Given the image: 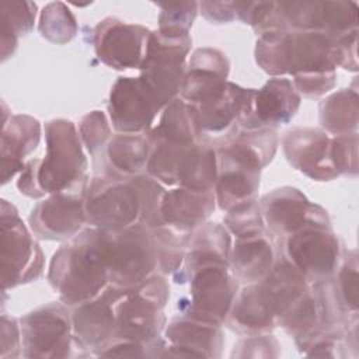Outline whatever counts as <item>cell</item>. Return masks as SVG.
<instances>
[{"instance_id": "cell-7", "label": "cell", "mask_w": 359, "mask_h": 359, "mask_svg": "<svg viewBox=\"0 0 359 359\" xmlns=\"http://www.w3.org/2000/svg\"><path fill=\"white\" fill-rule=\"evenodd\" d=\"M101 231L111 285L133 287L157 272V250L150 229L135 223L121 230Z\"/></svg>"}, {"instance_id": "cell-10", "label": "cell", "mask_w": 359, "mask_h": 359, "mask_svg": "<svg viewBox=\"0 0 359 359\" xmlns=\"http://www.w3.org/2000/svg\"><path fill=\"white\" fill-rule=\"evenodd\" d=\"M1 289L36 280L43 271V254L14 205L1 199Z\"/></svg>"}, {"instance_id": "cell-15", "label": "cell", "mask_w": 359, "mask_h": 359, "mask_svg": "<svg viewBox=\"0 0 359 359\" xmlns=\"http://www.w3.org/2000/svg\"><path fill=\"white\" fill-rule=\"evenodd\" d=\"M150 32L140 24L107 17L93 31L95 55L104 65L115 70L140 69Z\"/></svg>"}, {"instance_id": "cell-25", "label": "cell", "mask_w": 359, "mask_h": 359, "mask_svg": "<svg viewBox=\"0 0 359 359\" xmlns=\"http://www.w3.org/2000/svg\"><path fill=\"white\" fill-rule=\"evenodd\" d=\"M259 285L273 310L276 324L299 306L311 290L307 279L282 254L275 259L272 269Z\"/></svg>"}, {"instance_id": "cell-6", "label": "cell", "mask_w": 359, "mask_h": 359, "mask_svg": "<svg viewBox=\"0 0 359 359\" xmlns=\"http://www.w3.org/2000/svg\"><path fill=\"white\" fill-rule=\"evenodd\" d=\"M189 282V297L178 300L181 314L222 325L238 292L229 262L201 261L180 268Z\"/></svg>"}, {"instance_id": "cell-34", "label": "cell", "mask_w": 359, "mask_h": 359, "mask_svg": "<svg viewBox=\"0 0 359 359\" xmlns=\"http://www.w3.org/2000/svg\"><path fill=\"white\" fill-rule=\"evenodd\" d=\"M35 17L36 4L34 1H1V62L11 57L18 46V39L32 31Z\"/></svg>"}, {"instance_id": "cell-3", "label": "cell", "mask_w": 359, "mask_h": 359, "mask_svg": "<svg viewBox=\"0 0 359 359\" xmlns=\"http://www.w3.org/2000/svg\"><path fill=\"white\" fill-rule=\"evenodd\" d=\"M255 62L269 76L331 73L339 66L334 36L318 31L276 29L258 36Z\"/></svg>"}, {"instance_id": "cell-28", "label": "cell", "mask_w": 359, "mask_h": 359, "mask_svg": "<svg viewBox=\"0 0 359 359\" xmlns=\"http://www.w3.org/2000/svg\"><path fill=\"white\" fill-rule=\"evenodd\" d=\"M275 259V248L266 230L236 237L231 244L230 269L236 279L245 285L261 282L272 269Z\"/></svg>"}, {"instance_id": "cell-46", "label": "cell", "mask_w": 359, "mask_h": 359, "mask_svg": "<svg viewBox=\"0 0 359 359\" xmlns=\"http://www.w3.org/2000/svg\"><path fill=\"white\" fill-rule=\"evenodd\" d=\"M95 356L104 358H144L149 356V348L126 339H111L105 346H102Z\"/></svg>"}, {"instance_id": "cell-17", "label": "cell", "mask_w": 359, "mask_h": 359, "mask_svg": "<svg viewBox=\"0 0 359 359\" xmlns=\"http://www.w3.org/2000/svg\"><path fill=\"white\" fill-rule=\"evenodd\" d=\"M278 6L292 31H318L337 38L358 29L355 1H280Z\"/></svg>"}, {"instance_id": "cell-41", "label": "cell", "mask_w": 359, "mask_h": 359, "mask_svg": "<svg viewBox=\"0 0 359 359\" xmlns=\"http://www.w3.org/2000/svg\"><path fill=\"white\" fill-rule=\"evenodd\" d=\"M264 219L259 210L258 199L238 205L237 208L226 212L224 226L236 237L251 236L265 231Z\"/></svg>"}, {"instance_id": "cell-48", "label": "cell", "mask_w": 359, "mask_h": 359, "mask_svg": "<svg viewBox=\"0 0 359 359\" xmlns=\"http://www.w3.org/2000/svg\"><path fill=\"white\" fill-rule=\"evenodd\" d=\"M337 48H338V57H339V66L349 72L358 70V29L348 32L345 35L337 36Z\"/></svg>"}, {"instance_id": "cell-20", "label": "cell", "mask_w": 359, "mask_h": 359, "mask_svg": "<svg viewBox=\"0 0 359 359\" xmlns=\"http://www.w3.org/2000/svg\"><path fill=\"white\" fill-rule=\"evenodd\" d=\"M230 62L215 48L194 50L185 69L180 98L191 107L208 105L223 95L229 84Z\"/></svg>"}, {"instance_id": "cell-33", "label": "cell", "mask_w": 359, "mask_h": 359, "mask_svg": "<svg viewBox=\"0 0 359 359\" xmlns=\"http://www.w3.org/2000/svg\"><path fill=\"white\" fill-rule=\"evenodd\" d=\"M231 237L224 224L203 223L189 237L184 265L201 261H223L230 264Z\"/></svg>"}, {"instance_id": "cell-47", "label": "cell", "mask_w": 359, "mask_h": 359, "mask_svg": "<svg viewBox=\"0 0 359 359\" xmlns=\"http://www.w3.org/2000/svg\"><path fill=\"white\" fill-rule=\"evenodd\" d=\"M198 8L212 24H227L237 18L234 1H202L198 3Z\"/></svg>"}, {"instance_id": "cell-39", "label": "cell", "mask_w": 359, "mask_h": 359, "mask_svg": "<svg viewBox=\"0 0 359 359\" xmlns=\"http://www.w3.org/2000/svg\"><path fill=\"white\" fill-rule=\"evenodd\" d=\"M160 8L158 31L168 35H189L196 14V1L182 3H154Z\"/></svg>"}, {"instance_id": "cell-26", "label": "cell", "mask_w": 359, "mask_h": 359, "mask_svg": "<svg viewBox=\"0 0 359 359\" xmlns=\"http://www.w3.org/2000/svg\"><path fill=\"white\" fill-rule=\"evenodd\" d=\"M224 323L244 337L269 334L275 328L276 318L259 282L248 283L237 292Z\"/></svg>"}, {"instance_id": "cell-24", "label": "cell", "mask_w": 359, "mask_h": 359, "mask_svg": "<svg viewBox=\"0 0 359 359\" xmlns=\"http://www.w3.org/2000/svg\"><path fill=\"white\" fill-rule=\"evenodd\" d=\"M215 191L199 192L177 187L165 191L161 202L164 224L185 234H192L213 213Z\"/></svg>"}, {"instance_id": "cell-14", "label": "cell", "mask_w": 359, "mask_h": 359, "mask_svg": "<svg viewBox=\"0 0 359 359\" xmlns=\"http://www.w3.org/2000/svg\"><path fill=\"white\" fill-rule=\"evenodd\" d=\"M224 345L219 324L180 314L164 328V338L149 351V356L220 358Z\"/></svg>"}, {"instance_id": "cell-43", "label": "cell", "mask_w": 359, "mask_h": 359, "mask_svg": "<svg viewBox=\"0 0 359 359\" xmlns=\"http://www.w3.org/2000/svg\"><path fill=\"white\" fill-rule=\"evenodd\" d=\"M280 345L273 335H251L245 337L234 345L231 358H278Z\"/></svg>"}, {"instance_id": "cell-40", "label": "cell", "mask_w": 359, "mask_h": 359, "mask_svg": "<svg viewBox=\"0 0 359 359\" xmlns=\"http://www.w3.org/2000/svg\"><path fill=\"white\" fill-rule=\"evenodd\" d=\"M79 135L83 146L91 157L102 153L104 147L111 139V126L102 111H91L86 114L79 123Z\"/></svg>"}, {"instance_id": "cell-5", "label": "cell", "mask_w": 359, "mask_h": 359, "mask_svg": "<svg viewBox=\"0 0 359 359\" xmlns=\"http://www.w3.org/2000/svg\"><path fill=\"white\" fill-rule=\"evenodd\" d=\"M168 299L170 285L158 272L133 287L123 289L115 306L116 330L114 338L133 341L150 349L161 339L167 325L163 309Z\"/></svg>"}, {"instance_id": "cell-32", "label": "cell", "mask_w": 359, "mask_h": 359, "mask_svg": "<svg viewBox=\"0 0 359 359\" xmlns=\"http://www.w3.org/2000/svg\"><path fill=\"white\" fill-rule=\"evenodd\" d=\"M359 97L355 88H341L325 97L318 105V119L324 132L334 136L353 133L358 129Z\"/></svg>"}, {"instance_id": "cell-8", "label": "cell", "mask_w": 359, "mask_h": 359, "mask_svg": "<svg viewBox=\"0 0 359 359\" xmlns=\"http://www.w3.org/2000/svg\"><path fill=\"white\" fill-rule=\"evenodd\" d=\"M191 45L189 35L150 32L139 79L161 111L180 95Z\"/></svg>"}, {"instance_id": "cell-12", "label": "cell", "mask_w": 359, "mask_h": 359, "mask_svg": "<svg viewBox=\"0 0 359 359\" xmlns=\"http://www.w3.org/2000/svg\"><path fill=\"white\" fill-rule=\"evenodd\" d=\"M344 250L331 226L309 224L285 237L282 255L307 279L316 283L331 278Z\"/></svg>"}, {"instance_id": "cell-4", "label": "cell", "mask_w": 359, "mask_h": 359, "mask_svg": "<svg viewBox=\"0 0 359 359\" xmlns=\"http://www.w3.org/2000/svg\"><path fill=\"white\" fill-rule=\"evenodd\" d=\"M146 174L163 185L192 191H213L217 181L215 144L196 140L192 144L151 143Z\"/></svg>"}, {"instance_id": "cell-44", "label": "cell", "mask_w": 359, "mask_h": 359, "mask_svg": "<svg viewBox=\"0 0 359 359\" xmlns=\"http://www.w3.org/2000/svg\"><path fill=\"white\" fill-rule=\"evenodd\" d=\"M292 84L300 97L303 95L306 98H318L325 95L335 87L337 72L294 76Z\"/></svg>"}, {"instance_id": "cell-23", "label": "cell", "mask_w": 359, "mask_h": 359, "mask_svg": "<svg viewBox=\"0 0 359 359\" xmlns=\"http://www.w3.org/2000/svg\"><path fill=\"white\" fill-rule=\"evenodd\" d=\"M42 128L38 119L15 114L7 118L3 112L1 130V182L7 184L15 174L25 167V157L31 154L39 144Z\"/></svg>"}, {"instance_id": "cell-16", "label": "cell", "mask_w": 359, "mask_h": 359, "mask_svg": "<svg viewBox=\"0 0 359 359\" xmlns=\"http://www.w3.org/2000/svg\"><path fill=\"white\" fill-rule=\"evenodd\" d=\"M259 210L269 231L282 238L309 224L331 226L328 212L293 187H280L265 194L259 201Z\"/></svg>"}, {"instance_id": "cell-19", "label": "cell", "mask_w": 359, "mask_h": 359, "mask_svg": "<svg viewBox=\"0 0 359 359\" xmlns=\"http://www.w3.org/2000/svg\"><path fill=\"white\" fill-rule=\"evenodd\" d=\"M123 287L108 283L94 299L73 307V341L87 355H95L115 335V306Z\"/></svg>"}, {"instance_id": "cell-37", "label": "cell", "mask_w": 359, "mask_h": 359, "mask_svg": "<svg viewBox=\"0 0 359 359\" xmlns=\"http://www.w3.org/2000/svg\"><path fill=\"white\" fill-rule=\"evenodd\" d=\"M39 34L46 41L63 45L77 34V22L69 7L62 1L48 3L39 15Z\"/></svg>"}, {"instance_id": "cell-11", "label": "cell", "mask_w": 359, "mask_h": 359, "mask_svg": "<svg viewBox=\"0 0 359 359\" xmlns=\"http://www.w3.org/2000/svg\"><path fill=\"white\" fill-rule=\"evenodd\" d=\"M22 356L57 359L70 356L73 341L72 313L65 303L43 304L20 318Z\"/></svg>"}, {"instance_id": "cell-13", "label": "cell", "mask_w": 359, "mask_h": 359, "mask_svg": "<svg viewBox=\"0 0 359 359\" xmlns=\"http://www.w3.org/2000/svg\"><path fill=\"white\" fill-rule=\"evenodd\" d=\"M87 180L67 191L48 195L31 210L28 220L32 234L43 240L62 241L80 233L87 223L84 212Z\"/></svg>"}, {"instance_id": "cell-45", "label": "cell", "mask_w": 359, "mask_h": 359, "mask_svg": "<svg viewBox=\"0 0 359 359\" xmlns=\"http://www.w3.org/2000/svg\"><path fill=\"white\" fill-rule=\"evenodd\" d=\"M1 332H0V358H18L22 355L21 328L17 318L1 314Z\"/></svg>"}, {"instance_id": "cell-31", "label": "cell", "mask_w": 359, "mask_h": 359, "mask_svg": "<svg viewBox=\"0 0 359 359\" xmlns=\"http://www.w3.org/2000/svg\"><path fill=\"white\" fill-rule=\"evenodd\" d=\"M150 143L192 144L201 139L192 114L180 97L163 108L158 123L146 133Z\"/></svg>"}, {"instance_id": "cell-21", "label": "cell", "mask_w": 359, "mask_h": 359, "mask_svg": "<svg viewBox=\"0 0 359 359\" xmlns=\"http://www.w3.org/2000/svg\"><path fill=\"white\" fill-rule=\"evenodd\" d=\"M160 111L139 77L121 76L111 87L108 112L118 133L149 132Z\"/></svg>"}, {"instance_id": "cell-9", "label": "cell", "mask_w": 359, "mask_h": 359, "mask_svg": "<svg viewBox=\"0 0 359 359\" xmlns=\"http://www.w3.org/2000/svg\"><path fill=\"white\" fill-rule=\"evenodd\" d=\"M84 212L90 227L107 231L129 227L140 217L139 192L130 178L95 175L86 188Z\"/></svg>"}, {"instance_id": "cell-29", "label": "cell", "mask_w": 359, "mask_h": 359, "mask_svg": "<svg viewBox=\"0 0 359 359\" xmlns=\"http://www.w3.org/2000/svg\"><path fill=\"white\" fill-rule=\"evenodd\" d=\"M254 88H244L238 84L229 81L226 91L216 101L203 107L188 105L199 136L217 135L230 130L241 112L247 108Z\"/></svg>"}, {"instance_id": "cell-18", "label": "cell", "mask_w": 359, "mask_h": 359, "mask_svg": "<svg viewBox=\"0 0 359 359\" xmlns=\"http://www.w3.org/2000/svg\"><path fill=\"white\" fill-rule=\"evenodd\" d=\"M302 97L289 79L272 77L254 94L236 121L243 130L275 129L289 123L300 108Z\"/></svg>"}, {"instance_id": "cell-36", "label": "cell", "mask_w": 359, "mask_h": 359, "mask_svg": "<svg viewBox=\"0 0 359 359\" xmlns=\"http://www.w3.org/2000/svg\"><path fill=\"white\" fill-rule=\"evenodd\" d=\"M157 250V272L161 275L180 271L191 234L180 233L168 226L150 229Z\"/></svg>"}, {"instance_id": "cell-30", "label": "cell", "mask_w": 359, "mask_h": 359, "mask_svg": "<svg viewBox=\"0 0 359 359\" xmlns=\"http://www.w3.org/2000/svg\"><path fill=\"white\" fill-rule=\"evenodd\" d=\"M151 151L144 133H115L105 146L107 170L102 174L118 178H133L146 172Z\"/></svg>"}, {"instance_id": "cell-2", "label": "cell", "mask_w": 359, "mask_h": 359, "mask_svg": "<svg viewBox=\"0 0 359 359\" xmlns=\"http://www.w3.org/2000/svg\"><path fill=\"white\" fill-rule=\"evenodd\" d=\"M48 280L67 307H76L98 296L108 282L102 231L83 229L52 257Z\"/></svg>"}, {"instance_id": "cell-1", "label": "cell", "mask_w": 359, "mask_h": 359, "mask_svg": "<svg viewBox=\"0 0 359 359\" xmlns=\"http://www.w3.org/2000/svg\"><path fill=\"white\" fill-rule=\"evenodd\" d=\"M45 142V157L28 160L17 181L18 191L32 199L67 191L87 180V158L79 130L72 121L62 118L48 121Z\"/></svg>"}, {"instance_id": "cell-38", "label": "cell", "mask_w": 359, "mask_h": 359, "mask_svg": "<svg viewBox=\"0 0 359 359\" xmlns=\"http://www.w3.org/2000/svg\"><path fill=\"white\" fill-rule=\"evenodd\" d=\"M130 180L135 184L140 199V217L137 223L147 229L164 226V220L161 217V202L165 189L163 184L146 172L139 174Z\"/></svg>"}, {"instance_id": "cell-35", "label": "cell", "mask_w": 359, "mask_h": 359, "mask_svg": "<svg viewBox=\"0 0 359 359\" xmlns=\"http://www.w3.org/2000/svg\"><path fill=\"white\" fill-rule=\"evenodd\" d=\"M356 250H345L335 273L328 278L330 289L339 307L348 316H358L359 275Z\"/></svg>"}, {"instance_id": "cell-27", "label": "cell", "mask_w": 359, "mask_h": 359, "mask_svg": "<svg viewBox=\"0 0 359 359\" xmlns=\"http://www.w3.org/2000/svg\"><path fill=\"white\" fill-rule=\"evenodd\" d=\"M259 182L261 170L217 154V181L213 191L216 203L223 212L257 199Z\"/></svg>"}, {"instance_id": "cell-42", "label": "cell", "mask_w": 359, "mask_h": 359, "mask_svg": "<svg viewBox=\"0 0 359 359\" xmlns=\"http://www.w3.org/2000/svg\"><path fill=\"white\" fill-rule=\"evenodd\" d=\"M331 163L339 175H358V133L338 135L331 137Z\"/></svg>"}, {"instance_id": "cell-22", "label": "cell", "mask_w": 359, "mask_h": 359, "mask_svg": "<svg viewBox=\"0 0 359 359\" xmlns=\"http://www.w3.org/2000/svg\"><path fill=\"white\" fill-rule=\"evenodd\" d=\"M331 137L318 128H294L282 137L289 164L314 181H331L338 177L330 157Z\"/></svg>"}]
</instances>
